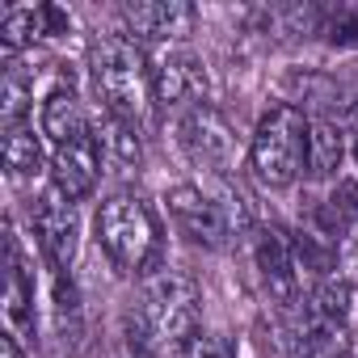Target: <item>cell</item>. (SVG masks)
<instances>
[{"mask_svg":"<svg viewBox=\"0 0 358 358\" xmlns=\"http://www.w3.org/2000/svg\"><path fill=\"white\" fill-rule=\"evenodd\" d=\"M93 85H97V97H101L110 118H122V122L139 127V118L148 110V97H152V68H148V59H143V51L131 34H110V38L97 43Z\"/></svg>","mask_w":358,"mask_h":358,"instance_id":"cell-1","label":"cell"},{"mask_svg":"<svg viewBox=\"0 0 358 358\" xmlns=\"http://www.w3.org/2000/svg\"><path fill=\"white\" fill-rule=\"evenodd\" d=\"M253 253H257V270H262V282H266L270 299L282 303V308L295 303V295H299V262H295L291 241L282 232H274V228H262Z\"/></svg>","mask_w":358,"mask_h":358,"instance_id":"cell-10","label":"cell"},{"mask_svg":"<svg viewBox=\"0 0 358 358\" xmlns=\"http://www.w3.org/2000/svg\"><path fill=\"white\" fill-rule=\"evenodd\" d=\"M177 143H182V152L199 169H211V173H224L236 160V135H232L228 118L207 101L177 118Z\"/></svg>","mask_w":358,"mask_h":358,"instance_id":"cell-6","label":"cell"},{"mask_svg":"<svg viewBox=\"0 0 358 358\" xmlns=\"http://www.w3.org/2000/svg\"><path fill=\"white\" fill-rule=\"evenodd\" d=\"M139 320H143V329L152 333V341H156L160 354H177V358H182V350L203 333L194 282H190L186 274H173V270L148 278Z\"/></svg>","mask_w":358,"mask_h":358,"instance_id":"cell-4","label":"cell"},{"mask_svg":"<svg viewBox=\"0 0 358 358\" xmlns=\"http://www.w3.org/2000/svg\"><path fill=\"white\" fill-rule=\"evenodd\" d=\"M5 333L13 341L34 337V282L26 274V262L13 236H9V270H5Z\"/></svg>","mask_w":358,"mask_h":358,"instance_id":"cell-11","label":"cell"},{"mask_svg":"<svg viewBox=\"0 0 358 358\" xmlns=\"http://www.w3.org/2000/svg\"><path fill=\"white\" fill-rule=\"evenodd\" d=\"M350 131L358 135V101H354V110H350Z\"/></svg>","mask_w":358,"mask_h":358,"instance_id":"cell-23","label":"cell"},{"mask_svg":"<svg viewBox=\"0 0 358 358\" xmlns=\"http://www.w3.org/2000/svg\"><path fill=\"white\" fill-rule=\"evenodd\" d=\"M97 182H101V139H97V135L51 152V186H55L68 203L89 199V194L97 190Z\"/></svg>","mask_w":358,"mask_h":358,"instance_id":"cell-9","label":"cell"},{"mask_svg":"<svg viewBox=\"0 0 358 358\" xmlns=\"http://www.w3.org/2000/svg\"><path fill=\"white\" fill-rule=\"evenodd\" d=\"M0 354H5V358H22V341H13V337L5 333V341H0Z\"/></svg>","mask_w":358,"mask_h":358,"instance_id":"cell-22","label":"cell"},{"mask_svg":"<svg viewBox=\"0 0 358 358\" xmlns=\"http://www.w3.org/2000/svg\"><path fill=\"white\" fill-rule=\"evenodd\" d=\"M0 156H5L9 177H34V173L43 169V139H38L34 127H26V122H22V127H9Z\"/></svg>","mask_w":358,"mask_h":358,"instance_id":"cell-17","label":"cell"},{"mask_svg":"<svg viewBox=\"0 0 358 358\" xmlns=\"http://www.w3.org/2000/svg\"><path fill=\"white\" fill-rule=\"evenodd\" d=\"M43 135L55 143V148H68V143H80L93 135V122L80 106V97L72 89H55L47 101H43Z\"/></svg>","mask_w":358,"mask_h":358,"instance_id":"cell-14","label":"cell"},{"mask_svg":"<svg viewBox=\"0 0 358 358\" xmlns=\"http://www.w3.org/2000/svg\"><path fill=\"white\" fill-rule=\"evenodd\" d=\"M324 34L333 47H358V5H341L329 13L324 22Z\"/></svg>","mask_w":358,"mask_h":358,"instance_id":"cell-20","label":"cell"},{"mask_svg":"<svg viewBox=\"0 0 358 358\" xmlns=\"http://www.w3.org/2000/svg\"><path fill=\"white\" fill-rule=\"evenodd\" d=\"M345 160V131L333 122H312L308 127V177L324 182V177H337Z\"/></svg>","mask_w":358,"mask_h":358,"instance_id":"cell-15","label":"cell"},{"mask_svg":"<svg viewBox=\"0 0 358 358\" xmlns=\"http://www.w3.org/2000/svg\"><path fill=\"white\" fill-rule=\"evenodd\" d=\"M106 148H110L118 160L135 164V160H139V127H135V122H122V118H110V114H106Z\"/></svg>","mask_w":358,"mask_h":358,"instance_id":"cell-19","label":"cell"},{"mask_svg":"<svg viewBox=\"0 0 358 358\" xmlns=\"http://www.w3.org/2000/svg\"><path fill=\"white\" fill-rule=\"evenodd\" d=\"M30 93H34L30 76L17 68V59H9L5 80H0V122H5V131L9 127H22V114L30 110Z\"/></svg>","mask_w":358,"mask_h":358,"instance_id":"cell-18","label":"cell"},{"mask_svg":"<svg viewBox=\"0 0 358 358\" xmlns=\"http://www.w3.org/2000/svg\"><path fill=\"white\" fill-rule=\"evenodd\" d=\"M308 118L299 106H274L249 143V169L266 190H287L308 169Z\"/></svg>","mask_w":358,"mask_h":358,"instance_id":"cell-2","label":"cell"},{"mask_svg":"<svg viewBox=\"0 0 358 358\" xmlns=\"http://www.w3.org/2000/svg\"><path fill=\"white\" fill-rule=\"evenodd\" d=\"M30 224H34V236H38V249L43 257L51 262L55 274H64L76 257V245H80V215H76V203H68L55 186L43 190L34 203H30Z\"/></svg>","mask_w":358,"mask_h":358,"instance_id":"cell-7","label":"cell"},{"mask_svg":"<svg viewBox=\"0 0 358 358\" xmlns=\"http://www.w3.org/2000/svg\"><path fill=\"white\" fill-rule=\"evenodd\" d=\"M97 245L127 274H148L160 262V232L135 194H114L97 211Z\"/></svg>","mask_w":358,"mask_h":358,"instance_id":"cell-3","label":"cell"},{"mask_svg":"<svg viewBox=\"0 0 358 358\" xmlns=\"http://www.w3.org/2000/svg\"><path fill=\"white\" fill-rule=\"evenodd\" d=\"M354 164H358V143H354Z\"/></svg>","mask_w":358,"mask_h":358,"instance_id":"cell-24","label":"cell"},{"mask_svg":"<svg viewBox=\"0 0 358 358\" xmlns=\"http://www.w3.org/2000/svg\"><path fill=\"white\" fill-rule=\"evenodd\" d=\"M152 97L164 110H194L207 97V72L203 59L190 47H164L156 68H152Z\"/></svg>","mask_w":358,"mask_h":358,"instance_id":"cell-8","label":"cell"},{"mask_svg":"<svg viewBox=\"0 0 358 358\" xmlns=\"http://www.w3.org/2000/svg\"><path fill=\"white\" fill-rule=\"evenodd\" d=\"M316 224L324 236H345L358 224V182H337L329 199L316 207Z\"/></svg>","mask_w":358,"mask_h":358,"instance_id":"cell-16","label":"cell"},{"mask_svg":"<svg viewBox=\"0 0 358 358\" xmlns=\"http://www.w3.org/2000/svg\"><path fill=\"white\" fill-rule=\"evenodd\" d=\"M182 358H236V345H232V337L203 329V333L182 350Z\"/></svg>","mask_w":358,"mask_h":358,"instance_id":"cell-21","label":"cell"},{"mask_svg":"<svg viewBox=\"0 0 358 358\" xmlns=\"http://www.w3.org/2000/svg\"><path fill=\"white\" fill-rule=\"evenodd\" d=\"M127 26H131V38H152V43H164V38H177L194 26V9L182 5V0H156V5H127Z\"/></svg>","mask_w":358,"mask_h":358,"instance_id":"cell-13","label":"cell"},{"mask_svg":"<svg viewBox=\"0 0 358 358\" xmlns=\"http://www.w3.org/2000/svg\"><path fill=\"white\" fill-rule=\"evenodd\" d=\"M164 203H169L173 228L182 232L190 245H199V249H224V245H228V236H232V215H228V207H224L220 199H211L207 190H199V186H173V190L164 194Z\"/></svg>","mask_w":358,"mask_h":358,"instance_id":"cell-5","label":"cell"},{"mask_svg":"<svg viewBox=\"0 0 358 358\" xmlns=\"http://www.w3.org/2000/svg\"><path fill=\"white\" fill-rule=\"evenodd\" d=\"M64 26H68V17L59 9H51V5H38V9H30V5L0 9V43H5V55L9 59L22 47H30V43L47 38V34H59Z\"/></svg>","mask_w":358,"mask_h":358,"instance_id":"cell-12","label":"cell"}]
</instances>
